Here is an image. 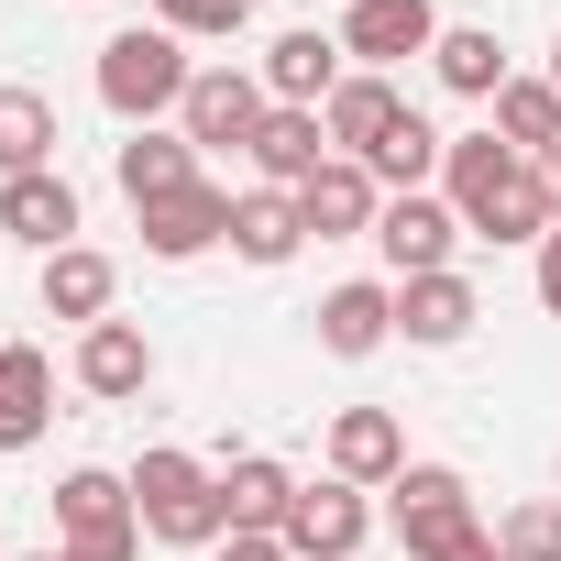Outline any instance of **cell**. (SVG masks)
<instances>
[{"label": "cell", "mask_w": 561, "mask_h": 561, "mask_svg": "<svg viewBox=\"0 0 561 561\" xmlns=\"http://www.w3.org/2000/svg\"><path fill=\"white\" fill-rule=\"evenodd\" d=\"M56 550H67V561H133V550H144L133 473H100V462H78V473L56 484Z\"/></svg>", "instance_id": "obj_5"}, {"label": "cell", "mask_w": 561, "mask_h": 561, "mask_svg": "<svg viewBox=\"0 0 561 561\" xmlns=\"http://www.w3.org/2000/svg\"><path fill=\"white\" fill-rule=\"evenodd\" d=\"M220 561H298L287 539H220Z\"/></svg>", "instance_id": "obj_32"}, {"label": "cell", "mask_w": 561, "mask_h": 561, "mask_svg": "<svg viewBox=\"0 0 561 561\" xmlns=\"http://www.w3.org/2000/svg\"><path fill=\"white\" fill-rule=\"evenodd\" d=\"M298 209H309V242H375V209H386V187H375V165L331 154V165L298 187Z\"/></svg>", "instance_id": "obj_13"}, {"label": "cell", "mask_w": 561, "mask_h": 561, "mask_svg": "<svg viewBox=\"0 0 561 561\" xmlns=\"http://www.w3.org/2000/svg\"><path fill=\"white\" fill-rule=\"evenodd\" d=\"M56 165V100L45 89H0V176Z\"/></svg>", "instance_id": "obj_28"}, {"label": "cell", "mask_w": 561, "mask_h": 561, "mask_svg": "<svg viewBox=\"0 0 561 561\" xmlns=\"http://www.w3.org/2000/svg\"><path fill=\"white\" fill-rule=\"evenodd\" d=\"M0 231H12L23 253H67V242H78V187H67L56 165L0 176Z\"/></svg>", "instance_id": "obj_14"}, {"label": "cell", "mask_w": 561, "mask_h": 561, "mask_svg": "<svg viewBox=\"0 0 561 561\" xmlns=\"http://www.w3.org/2000/svg\"><path fill=\"white\" fill-rule=\"evenodd\" d=\"M386 342H397V287L353 275V287L320 298V353H331V364H364V353H386Z\"/></svg>", "instance_id": "obj_17"}, {"label": "cell", "mask_w": 561, "mask_h": 561, "mask_svg": "<svg viewBox=\"0 0 561 561\" xmlns=\"http://www.w3.org/2000/svg\"><path fill=\"white\" fill-rule=\"evenodd\" d=\"M220 506H231V539H275L298 506V473L275 462V451H231L220 462Z\"/></svg>", "instance_id": "obj_16"}, {"label": "cell", "mask_w": 561, "mask_h": 561, "mask_svg": "<svg viewBox=\"0 0 561 561\" xmlns=\"http://www.w3.org/2000/svg\"><path fill=\"white\" fill-rule=\"evenodd\" d=\"M430 45H440L430 0H353V12H342V56H364V78H386V67H408Z\"/></svg>", "instance_id": "obj_11"}, {"label": "cell", "mask_w": 561, "mask_h": 561, "mask_svg": "<svg viewBox=\"0 0 561 561\" xmlns=\"http://www.w3.org/2000/svg\"><path fill=\"white\" fill-rule=\"evenodd\" d=\"M154 23H165L176 45H231V34L253 23V0H154Z\"/></svg>", "instance_id": "obj_29"}, {"label": "cell", "mask_w": 561, "mask_h": 561, "mask_svg": "<svg viewBox=\"0 0 561 561\" xmlns=\"http://www.w3.org/2000/svg\"><path fill=\"white\" fill-rule=\"evenodd\" d=\"M298 242H309V209L287 187H242L231 198V253L242 264H298Z\"/></svg>", "instance_id": "obj_24"}, {"label": "cell", "mask_w": 561, "mask_h": 561, "mask_svg": "<svg viewBox=\"0 0 561 561\" xmlns=\"http://www.w3.org/2000/svg\"><path fill=\"white\" fill-rule=\"evenodd\" d=\"M56 430V364L34 342H0V451H34Z\"/></svg>", "instance_id": "obj_19"}, {"label": "cell", "mask_w": 561, "mask_h": 561, "mask_svg": "<svg viewBox=\"0 0 561 561\" xmlns=\"http://www.w3.org/2000/svg\"><path fill=\"white\" fill-rule=\"evenodd\" d=\"M287 539L298 561H353L364 539H375V506H364V484H342V473H320V484H298V506H287Z\"/></svg>", "instance_id": "obj_8"}, {"label": "cell", "mask_w": 561, "mask_h": 561, "mask_svg": "<svg viewBox=\"0 0 561 561\" xmlns=\"http://www.w3.org/2000/svg\"><path fill=\"white\" fill-rule=\"evenodd\" d=\"M473 320H484V298H473V275H462V264L408 275V287H397V342H419V353H462Z\"/></svg>", "instance_id": "obj_10"}, {"label": "cell", "mask_w": 561, "mask_h": 561, "mask_svg": "<svg viewBox=\"0 0 561 561\" xmlns=\"http://www.w3.org/2000/svg\"><path fill=\"white\" fill-rule=\"evenodd\" d=\"M78 386H89L100 408L144 397V386H154V342H144V320H100V331H78Z\"/></svg>", "instance_id": "obj_18"}, {"label": "cell", "mask_w": 561, "mask_h": 561, "mask_svg": "<svg viewBox=\"0 0 561 561\" xmlns=\"http://www.w3.org/2000/svg\"><path fill=\"white\" fill-rule=\"evenodd\" d=\"M430 78L451 89V100H495L517 67H506V45H495V23H440V45H430Z\"/></svg>", "instance_id": "obj_25"}, {"label": "cell", "mask_w": 561, "mask_h": 561, "mask_svg": "<svg viewBox=\"0 0 561 561\" xmlns=\"http://www.w3.org/2000/svg\"><path fill=\"white\" fill-rule=\"evenodd\" d=\"M495 561H506V550H495Z\"/></svg>", "instance_id": "obj_36"}, {"label": "cell", "mask_w": 561, "mask_h": 561, "mask_svg": "<svg viewBox=\"0 0 561 561\" xmlns=\"http://www.w3.org/2000/svg\"><path fill=\"white\" fill-rule=\"evenodd\" d=\"M331 473L364 484V495H386V484L408 473V430H397V408H342V419H331Z\"/></svg>", "instance_id": "obj_15"}, {"label": "cell", "mask_w": 561, "mask_h": 561, "mask_svg": "<svg viewBox=\"0 0 561 561\" xmlns=\"http://www.w3.org/2000/svg\"><path fill=\"white\" fill-rule=\"evenodd\" d=\"M133 220H144V253H154V264H198L209 242H231V187L198 176V187H176V198H154V209H133Z\"/></svg>", "instance_id": "obj_12"}, {"label": "cell", "mask_w": 561, "mask_h": 561, "mask_svg": "<svg viewBox=\"0 0 561 561\" xmlns=\"http://www.w3.org/2000/svg\"><path fill=\"white\" fill-rule=\"evenodd\" d=\"M495 550H506V561H561V506H550V495H528V506L495 528Z\"/></svg>", "instance_id": "obj_30"}, {"label": "cell", "mask_w": 561, "mask_h": 561, "mask_svg": "<svg viewBox=\"0 0 561 561\" xmlns=\"http://www.w3.org/2000/svg\"><path fill=\"white\" fill-rule=\"evenodd\" d=\"M451 242H462V209H451V198H430V187H408V198H386V209H375V253H386L397 287H408V275H440V264H451Z\"/></svg>", "instance_id": "obj_7"}, {"label": "cell", "mask_w": 561, "mask_h": 561, "mask_svg": "<svg viewBox=\"0 0 561 561\" xmlns=\"http://www.w3.org/2000/svg\"><path fill=\"white\" fill-rule=\"evenodd\" d=\"M253 78H264V100H275V111H331V89H342L353 67H342V34L298 23V34H275V45L253 56Z\"/></svg>", "instance_id": "obj_9"}, {"label": "cell", "mask_w": 561, "mask_h": 561, "mask_svg": "<svg viewBox=\"0 0 561 561\" xmlns=\"http://www.w3.org/2000/svg\"><path fill=\"white\" fill-rule=\"evenodd\" d=\"M408 111H419V100H397V78H364V67H353V78L331 89V111H320V122H331V154H353V165H364Z\"/></svg>", "instance_id": "obj_21"}, {"label": "cell", "mask_w": 561, "mask_h": 561, "mask_svg": "<svg viewBox=\"0 0 561 561\" xmlns=\"http://www.w3.org/2000/svg\"><path fill=\"white\" fill-rule=\"evenodd\" d=\"M187 45L165 34V23H122L111 45H100V111L122 122V133H154L165 111H187Z\"/></svg>", "instance_id": "obj_2"}, {"label": "cell", "mask_w": 561, "mask_h": 561, "mask_svg": "<svg viewBox=\"0 0 561 561\" xmlns=\"http://www.w3.org/2000/svg\"><path fill=\"white\" fill-rule=\"evenodd\" d=\"M539 198H550V231H561V154H539Z\"/></svg>", "instance_id": "obj_33"}, {"label": "cell", "mask_w": 561, "mask_h": 561, "mask_svg": "<svg viewBox=\"0 0 561 561\" xmlns=\"http://www.w3.org/2000/svg\"><path fill=\"white\" fill-rule=\"evenodd\" d=\"M133 517H144V539H165V550H220V539H231L220 462H198V451H144V462H133Z\"/></svg>", "instance_id": "obj_3"}, {"label": "cell", "mask_w": 561, "mask_h": 561, "mask_svg": "<svg viewBox=\"0 0 561 561\" xmlns=\"http://www.w3.org/2000/svg\"><path fill=\"white\" fill-rule=\"evenodd\" d=\"M111 176H122V198H133V209H154V198H176V187H198V144L154 122V133H133V144L111 154Z\"/></svg>", "instance_id": "obj_23"}, {"label": "cell", "mask_w": 561, "mask_h": 561, "mask_svg": "<svg viewBox=\"0 0 561 561\" xmlns=\"http://www.w3.org/2000/svg\"><path fill=\"white\" fill-rule=\"evenodd\" d=\"M111 298H122V264H111L100 242H67V253H45V320H78V331H100V320H111Z\"/></svg>", "instance_id": "obj_20"}, {"label": "cell", "mask_w": 561, "mask_h": 561, "mask_svg": "<svg viewBox=\"0 0 561 561\" xmlns=\"http://www.w3.org/2000/svg\"><path fill=\"white\" fill-rule=\"evenodd\" d=\"M440 198H451L462 231H484V242H550L539 165H528L517 144H495V133H462V144L440 154Z\"/></svg>", "instance_id": "obj_1"}, {"label": "cell", "mask_w": 561, "mask_h": 561, "mask_svg": "<svg viewBox=\"0 0 561 561\" xmlns=\"http://www.w3.org/2000/svg\"><path fill=\"white\" fill-rule=\"evenodd\" d=\"M550 89H561V45H550Z\"/></svg>", "instance_id": "obj_34"}, {"label": "cell", "mask_w": 561, "mask_h": 561, "mask_svg": "<svg viewBox=\"0 0 561 561\" xmlns=\"http://www.w3.org/2000/svg\"><path fill=\"white\" fill-rule=\"evenodd\" d=\"M440 154H451V133H440L430 111H408V122H397L364 165H375V187H386V198H408V187H430V176H440Z\"/></svg>", "instance_id": "obj_27"}, {"label": "cell", "mask_w": 561, "mask_h": 561, "mask_svg": "<svg viewBox=\"0 0 561 561\" xmlns=\"http://www.w3.org/2000/svg\"><path fill=\"white\" fill-rule=\"evenodd\" d=\"M320 165H331V122H320V111H264V133H253V176H264V187L298 198Z\"/></svg>", "instance_id": "obj_22"}, {"label": "cell", "mask_w": 561, "mask_h": 561, "mask_svg": "<svg viewBox=\"0 0 561 561\" xmlns=\"http://www.w3.org/2000/svg\"><path fill=\"white\" fill-rule=\"evenodd\" d=\"M539 309H550V320H561V231H550V242H539Z\"/></svg>", "instance_id": "obj_31"}, {"label": "cell", "mask_w": 561, "mask_h": 561, "mask_svg": "<svg viewBox=\"0 0 561 561\" xmlns=\"http://www.w3.org/2000/svg\"><path fill=\"white\" fill-rule=\"evenodd\" d=\"M23 561H67V550H23Z\"/></svg>", "instance_id": "obj_35"}, {"label": "cell", "mask_w": 561, "mask_h": 561, "mask_svg": "<svg viewBox=\"0 0 561 561\" xmlns=\"http://www.w3.org/2000/svg\"><path fill=\"white\" fill-rule=\"evenodd\" d=\"M264 111H275V100H264V78H253V67H198V78H187V111H176V133H187L198 154H220V144H231V154H253Z\"/></svg>", "instance_id": "obj_6"}, {"label": "cell", "mask_w": 561, "mask_h": 561, "mask_svg": "<svg viewBox=\"0 0 561 561\" xmlns=\"http://www.w3.org/2000/svg\"><path fill=\"white\" fill-rule=\"evenodd\" d=\"M484 111H495L484 133H495V144H517L528 165H539V154H561V89H550V78H506Z\"/></svg>", "instance_id": "obj_26"}, {"label": "cell", "mask_w": 561, "mask_h": 561, "mask_svg": "<svg viewBox=\"0 0 561 561\" xmlns=\"http://www.w3.org/2000/svg\"><path fill=\"white\" fill-rule=\"evenodd\" d=\"M386 495H397L408 561H495V539H484V517H473V484H462L451 462H408Z\"/></svg>", "instance_id": "obj_4"}]
</instances>
